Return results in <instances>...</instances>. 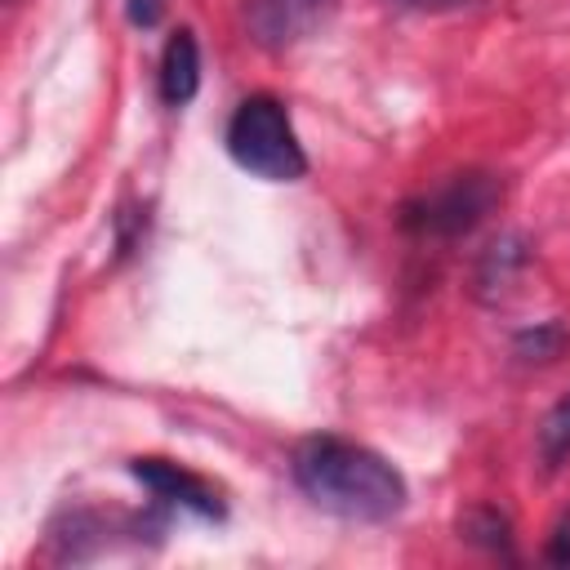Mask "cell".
Listing matches in <instances>:
<instances>
[{"mask_svg":"<svg viewBox=\"0 0 570 570\" xmlns=\"http://www.w3.org/2000/svg\"><path fill=\"white\" fill-rule=\"evenodd\" d=\"M548 561H561L570 566V512L561 517V525L552 530V543H548Z\"/></svg>","mask_w":570,"mask_h":570,"instance_id":"8fae6325","label":"cell"},{"mask_svg":"<svg viewBox=\"0 0 570 570\" xmlns=\"http://www.w3.org/2000/svg\"><path fill=\"white\" fill-rule=\"evenodd\" d=\"M129 472H134V481H142L165 508L191 512V517H200V521H223V512H227V503L218 499V490H214L205 476H196L191 468L174 463V459H134Z\"/></svg>","mask_w":570,"mask_h":570,"instance_id":"277c9868","label":"cell"},{"mask_svg":"<svg viewBox=\"0 0 570 570\" xmlns=\"http://www.w3.org/2000/svg\"><path fill=\"white\" fill-rule=\"evenodd\" d=\"M330 9L334 0H249L245 22L263 49H289L303 36H312Z\"/></svg>","mask_w":570,"mask_h":570,"instance_id":"5b68a950","label":"cell"},{"mask_svg":"<svg viewBox=\"0 0 570 570\" xmlns=\"http://www.w3.org/2000/svg\"><path fill=\"white\" fill-rule=\"evenodd\" d=\"M459 534L472 539V543H485L490 552L512 557V548H508V517H499L494 508H476V512H468V517L459 521Z\"/></svg>","mask_w":570,"mask_h":570,"instance_id":"9c48e42d","label":"cell"},{"mask_svg":"<svg viewBox=\"0 0 570 570\" xmlns=\"http://www.w3.org/2000/svg\"><path fill=\"white\" fill-rule=\"evenodd\" d=\"M566 343H570V334H566V325H557V321H543V325H534V330H525V334H517V343H512V352H517L521 361H557Z\"/></svg>","mask_w":570,"mask_h":570,"instance_id":"ba28073f","label":"cell"},{"mask_svg":"<svg viewBox=\"0 0 570 570\" xmlns=\"http://www.w3.org/2000/svg\"><path fill=\"white\" fill-rule=\"evenodd\" d=\"M232 160L263 183H298L307 174V151L294 134V120L281 98L249 94L227 120Z\"/></svg>","mask_w":570,"mask_h":570,"instance_id":"7a4b0ae2","label":"cell"},{"mask_svg":"<svg viewBox=\"0 0 570 570\" xmlns=\"http://www.w3.org/2000/svg\"><path fill=\"white\" fill-rule=\"evenodd\" d=\"M289 472L298 490L338 521L379 525V521H392L410 499L405 476L379 450L347 436H330V432L298 441Z\"/></svg>","mask_w":570,"mask_h":570,"instance_id":"6da1fadb","label":"cell"},{"mask_svg":"<svg viewBox=\"0 0 570 570\" xmlns=\"http://www.w3.org/2000/svg\"><path fill=\"white\" fill-rule=\"evenodd\" d=\"M396 4H410V9H463L472 0H396Z\"/></svg>","mask_w":570,"mask_h":570,"instance_id":"7c38bea8","label":"cell"},{"mask_svg":"<svg viewBox=\"0 0 570 570\" xmlns=\"http://www.w3.org/2000/svg\"><path fill=\"white\" fill-rule=\"evenodd\" d=\"M160 98L169 107H187L200 89V45L187 27H178L160 49Z\"/></svg>","mask_w":570,"mask_h":570,"instance_id":"8992f818","label":"cell"},{"mask_svg":"<svg viewBox=\"0 0 570 570\" xmlns=\"http://www.w3.org/2000/svg\"><path fill=\"white\" fill-rule=\"evenodd\" d=\"M499 205V178L468 169V174H450L441 187L414 196L401 205V227L410 236H432V240H450L472 232L490 209Z\"/></svg>","mask_w":570,"mask_h":570,"instance_id":"3957f363","label":"cell"},{"mask_svg":"<svg viewBox=\"0 0 570 570\" xmlns=\"http://www.w3.org/2000/svg\"><path fill=\"white\" fill-rule=\"evenodd\" d=\"M125 13L134 27H156L165 13V0H125Z\"/></svg>","mask_w":570,"mask_h":570,"instance_id":"30bf717a","label":"cell"},{"mask_svg":"<svg viewBox=\"0 0 570 570\" xmlns=\"http://www.w3.org/2000/svg\"><path fill=\"white\" fill-rule=\"evenodd\" d=\"M534 450H539V463H543L548 472H557V468L570 459V392L539 419Z\"/></svg>","mask_w":570,"mask_h":570,"instance_id":"52a82bcc","label":"cell"}]
</instances>
